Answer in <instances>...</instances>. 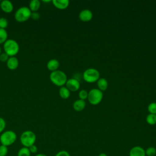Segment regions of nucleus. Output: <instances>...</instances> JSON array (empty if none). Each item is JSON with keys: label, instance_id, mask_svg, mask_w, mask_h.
I'll return each instance as SVG.
<instances>
[{"label": "nucleus", "instance_id": "nucleus-35", "mask_svg": "<svg viewBox=\"0 0 156 156\" xmlns=\"http://www.w3.org/2000/svg\"><path fill=\"white\" fill-rule=\"evenodd\" d=\"M1 54V47H0V54Z\"/></svg>", "mask_w": 156, "mask_h": 156}, {"label": "nucleus", "instance_id": "nucleus-10", "mask_svg": "<svg viewBox=\"0 0 156 156\" xmlns=\"http://www.w3.org/2000/svg\"><path fill=\"white\" fill-rule=\"evenodd\" d=\"M129 156H146L145 150L141 146H136L132 147L129 151Z\"/></svg>", "mask_w": 156, "mask_h": 156}, {"label": "nucleus", "instance_id": "nucleus-15", "mask_svg": "<svg viewBox=\"0 0 156 156\" xmlns=\"http://www.w3.org/2000/svg\"><path fill=\"white\" fill-rule=\"evenodd\" d=\"M85 106H86L85 101L80 99L75 101L73 104V107L74 110L77 112L83 110L85 108Z\"/></svg>", "mask_w": 156, "mask_h": 156}, {"label": "nucleus", "instance_id": "nucleus-32", "mask_svg": "<svg viewBox=\"0 0 156 156\" xmlns=\"http://www.w3.org/2000/svg\"><path fill=\"white\" fill-rule=\"evenodd\" d=\"M35 156H47V155L44 154H43V153H39V154H36Z\"/></svg>", "mask_w": 156, "mask_h": 156}, {"label": "nucleus", "instance_id": "nucleus-25", "mask_svg": "<svg viewBox=\"0 0 156 156\" xmlns=\"http://www.w3.org/2000/svg\"><path fill=\"white\" fill-rule=\"evenodd\" d=\"M8 24L9 22L6 18L3 17L0 18V29H5V28L7 27Z\"/></svg>", "mask_w": 156, "mask_h": 156}, {"label": "nucleus", "instance_id": "nucleus-20", "mask_svg": "<svg viewBox=\"0 0 156 156\" xmlns=\"http://www.w3.org/2000/svg\"><path fill=\"white\" fill-rule=\"evenodd\" d=\"M146 121L147 124L150 125H154L156 124V115L149 113L146 118Z\"/></svg>", "mask_w": 156, "mask_h": 156}, {"label": "nucleus", "instance_id": "nucleus-26", "mask_svg": "<svg viewBox=\"0 0 156 156\" xmlns=\"http://www.w3.org/2000/svg\"><path fill=\"white\" fill-rule=\"evenodd\" d=\"M8 147L4 145H0V156H6L8 154Z\"/></svg>", "mask_w": 156, "mask_h": 156}, {"label": "nucleus", "instance_id": "nucleus-18", "mask_svg": "<svg viewBox=\"0 0 156 156\" xmlns=\"http://www.w3.org/2000/svg\"><path fill=\"white\" fill-rule=\"evenodd\" d=\"M58 93L62 99H68L70 96V91L65 87L62 86L59 88Z\"/></svg>", "mask_w": 156, "mask_h": 156}, {"label": "nucleus", "instance_id": "nucleus-9", "mask_svg": "<svg viewBox=\"0 0 156 156\" xmlns=\"http://www.w3.org/2000/svg\"><path fill=\"white\" fill-rule=\"evenodd\" d=\"M93 18L92 12L88 9L82 10L79 13V18L82 21H89Z\"/></svg>", "mask_w": 156, "mask_h": 156}, {"label": "nucleus", "instance_id": "nucleus-30", "mask_svg": "<svg viewBox=\"0 0 156 156\" xmlns=\"http://www.w3.org/2000/svg\"><path fill=\"white\" fill-rule=\"evenodd\" d=\"M29 151H30V152L32 154H36L37 152H38V147L35 144H33L32 146H30L29 147H28Z\"/></svg>", "mask_w": 156, "mask_h": 156}, {"label": "nucleus", "instance_id": "nucleus-24", "mask_svg": "<svg viewBox=\"0 0 156 156\" xmlns=\"http://www.w3.org/2000/svg\"><path fill=\"white\" fill-rule=\"evenodd\" d=\"M88 92L85 90H81L80 91H79V98L80 99H82V100H85L86 99L88 98Z\"/></svg>", "mask_w": 156, "mask_h": 156}, {"label": "nucleus", "instance_id": "nucleus-11", "mask_svg": "<svg viewBox=\"0 0 156 156\" xmlns=\"http://www.w3.org/2000/svg\"><path fill=\"white\" fill-rule=\"evenodd\" d=\"M0 8L5 13H10L13 10V5L9 0H3L1 1Z\"/></svg>", "mask_w": 156, "mask_h": 156}, {"label": "nucleus", "instance_id": "nucleus-19", "mask_svg": "<svg viewBox=\"0 0 156 156\" xmlns=\"http://www.w3.org/2000/svg\"><path fill=\"white\" fill-rule=\"evenodd\" d=\"M30 155L31 153L29 148L23 146L21 147L17 152V156H30Z\"/></svg>", "mask_w": 156, "mask_h": 156}, {"label": "nucleus", "instance_id": "nucleus-36", "mask_svg": "<svg viewBox=\"0 0 156 156\" xmlns=\"http://www.w3.org/2000/svg\"><path fill=\"white\" fill-rule=\"evenodd\" d=\"M0 5H1V2H0Z\"/></svg>", "mask_w": 156, "mask_h": 156}, {"label": "nucleus", "instance_id": "nucleus-29", "mask_svg": "<svg viewBox=\"0 0 156 156\" xmlns=\"http://www.w3.org/2000/svg\"><path fill=\"white\" fill-rule=\"evenodd\" d=\"M9 57H10L5 52L1 53L0 54V61L2 62H7Z\"/></svg>", "mask_w": 156, "mask_h": 156}, {"label": "nucleus", "instance_id": "nucleus-14", "mask_svg": "<svg viewBox=\"0 0 156 156\" xmlns=\"http://www.w3.org/2000/svg\"><path fill=\"white\" fill-rule=\"evenodd\" d=\"M53 5L58 9H65L69 5V1L68 0H52Z\"/></svg>", "mask_w": 156, "mask_h": 156}, {"label": "nucleus", "instance_id": "nucleus-2", "mask_svg": "<svg viewBox=\"0 0 156 156\" xmlns=\"http://www.w3.org/2000/svg\"><path fill=\"white\" fill-rule=\"evenodd\" d=\"M4 52L9 57L15 56L20 51V46L17 41L13 39H7L3 44Z\"/></svg>", "mask_w": 156, "mask_h": 156}, {"label": "nucleus", "instance_id": "nucleus-28", "mask_svg": "<svg viewBox=\"0 0 156 156\" xmlns=\"http://www.w3.org/2000/svg\"><path fill=\"white\" fill-rule=\"evenodd\" d=\"M55 156H71V155L68 151L65 150H62L57 152Z\"/></svg>", "mask_w": 156, "mask_h": 156}, {"label": "nucleus", "instance_id": "nucleus-6", "mask_svg": "<svg viewBox=\"0 0 156 156\" xmlns=\"http://www.w3.org/2000/svg\"><path fill=\"white\" fill-rule=\"evenodd\" d=\"M82 76L84 80L87 82L93 83L97 81L100 78V73L97 69L89 68L83 71Z\"/></svg>", "mask_w": 156, "mask_h": 156}, {"label": "nucleus", "instance_id": "nucleus-17", "mask_svg": "<svg viewBox=\"0 0 156 156\" xmlns=\"http://www.w3.org/2000/svg\"><path fill=\"white\" fill-rule=\"evenodd\" d=\"M41 5V2L39 0H32L29 2V8L32 12H37Z\"/></svg>", "mask_w": 156, "mask_h": 156}, {"label": "nucleus", "instance_id": "nucleus-1", "mask_svg": "<svg viewBox=\"0 0 156 156\" xmlns=\"http://www.w3.org/2000/svg\"><path fill=\"white\" fill-rule=\"evenodd\" d=\"M49 79L53 84L60 87L64 86L68 80L66 74L63 71L58 69L51 72Z\"/></svg>", "mask_w": 156, "mask_h": 156}, {"label": "nucleus", "instance_id": "nucleus-16", "mask_svg": "<svg viewBox=\"0 0 156 156\" xmlns=\"http://www.w3.org/2000/svg\"><path fill=\"white\" fill-rule=\"evenodd\" d=\"M97 85L98 87V89L100 90L104 91L108 87V82L106 79L104 77H100L97 80Z\"/></svg>", "mask_w": 156, "mask_h": 156}, {"label": "nucleus", "instance_id": "nucleus-12", "mask_svg": "<svg viewBox=\"0 0 156 156\" xmlns=\"http://www.w3.org/2000/svg\"><path fill=\"white\" fill-rule=\"evenodd\" d=\"M7 68L10 70H15L19 66V60L15 57H10L6 62Z\"/></svg>", "mask_w": 156, "mask_h": 156}, {"label": "nucleus", "instance_id": "nucleus-23", "mask_svg": "<svg viewBox=\"0 0 156 156\" xmlns=\"http://www.w3.org/2000/svg\"><path fill=\"white\" fill-rule=\"evenodd\" d=\"M147 110L150 113L156 115V102H151L147 106Z\"/></svg>", "mask_w": 156, "mask_h": 156}, {"label": "nucleus", "instance_id": "nucleus-13", "mask_svg": "<svg viewBox=\"0 0 156 156\" xmlns=\"http://www.w3.org/2000/svg\"><path fill=\"white\" fill-rule=\"evenodd\" d=\"M59 65H60V63L58 60L55 58H52L47 62L46 67L48 70L52 72L57 70L59 67Z\"/></svg>", "mask_w": 156, "mask_h": 156}, {"label": "nucleus", "instance_id": "nucleus-31", "mask_svg": "<svg viewBox=\"0 0 156 156\" xmlns=\"http://www.w3.org/2000/svg\"><path fill=\"white\" fill-rule=\"evenodd\" d=\"M40 13L38 12H32L30 18L34 20H37L40 18Z\"/></svg>", "mask_w": 156, "mask_h": 156}, {"label": "nucleus", "instance_id": "nucleus-7", "mask_svg": "<svg viewBox=\"0 0 156 156\" xmlns=\"http://www.w3.org/2000/svg\"><path fill=\"white\" fill-rule=\"evenodd\" d=\"M103 98V93L98 88H92L88 92V100L92 105L99 104Z\"/></svg>", "mask_w": 156, "mask_h": 156}, {"label": "nucleus", "instance_id": "nucleus-27", "mask_svg": "<svg viewBox=\"0 0 156 156\" xmlns=\"http://www.w3.org/2000/svg\"><path fill=\"white\" fill-rule=\"evenodd\" d=\"M6 126V122L4 118L0 117V133H2L4 131V129Z\"/></svg>", "mask_w": 156, "mask_h": 156}, {"label": "nucleus", "instance_id": "nucleus-5", "mask_svg": "<svg viewBox=\"0 0 156 156\" xmlns=\"http://www.w3.org/2000/svg\"><path fill=\"white\" fill-rule=\"evenodd\" d=\"M32 12L28 7H21L15 12L14 17L16 21L23 23L27 21L31 16Z\"/></svg>", "mask_w": 156, "mask_h": 156}, {"label": "nucleus", "instance_id": "nucleus-34", "mask_svg": "<svg viewBox=\"0 0 156 156\" xmlns=\"http://www.w3.org/2000/svg\"><path fill=\"white\" fill-rule=\"evenodd\" d=\"M43 2H52V1H49V0H48V1H44V0H43V1H42Z\"/></svg>", "mask_w": 156, "mask_h": 156}, {"label": "nucleus", "instance_id": "nucleus-33", "mask_svg": "<svg viewBox=\"0 0 156 156\" xmlns=\"http://www.w3.org/2000/svg\"><path fill=\"white\" fill-rule=\"evenodd\" d=\"M98 156H108L105 153H104V152H102V153H100Z\"/></svg>", "mask_w": 156, "mask_h": 156}, {"label": "nucleus", "instance_id": "nucleus-3", "mask_svg": "<svg viewBox=\"0 0 156 156\" xmlns=\"http://www.w3.org/2000/svg\"><path fill=\"white\" fill-rule=\"evenodd\" d=\"M36 135L32 130H25L20 135V142L23 147H29L30 146L35 144L36 141Z\"/></svg>", "mask_w": 156, "mask_h": 156}, {"label": "nucleus", "instance_id": "nucleus-22", "mask_svg": "<svg viewBox=\"0 0 156 156\" xmlns=\"http://www.w3.org/2000/svg\"><path fill=\"white\" fill-rule=\"evenodd\" d=\"M146 156H155L156 155V149L153 146H150L145 150Z\"/></svg>", "mask_w": 156, "mask_h": 156}, {"label": "nucleus", "instance_id": "nucleus-8", "mask_svg": "<svg viewBox=\"0 0 156 156\" xmlns=\"http://www.w3.org/2000/svg\"><path fill=\"white\" fill-rule=\"evenodd\" d=\"M66 87L71 91H77L80 88V82L76 78H70L67 80L66 82Z\"/></svg>", "mask_w": 156, "mask_h": 156}, {"label": "nucleus", "instance_id": "nucleus-4", "mask_svg": "<svg viewBox=\"0 0 156 156\" xmlns=\"http://www.w3.org/2000/svg\"><path fill=\"white\" fill-rule=\"evenodd\" d=\"M16 139L17 135L16 133L12 130H5L0 135V142L1 144L7 147L12 145L16 141Z\"/></svg>", "mask_w": 156, "mask_h": 156}, {"label": "nucleus", "instance_id": "nucleus-21", "mask_svg": "<svg viewBox=\"0 0 156 156\" xmlns=\"http://www.w3.org/2000/svg\"><path fill=\"white\" fill-rule=\"evenodd\" d=\"M8 34L5 29H0V44H4L7 40Z\"/></svg>", "mask_w": 156, "mask_h": 156}]
</instances>
